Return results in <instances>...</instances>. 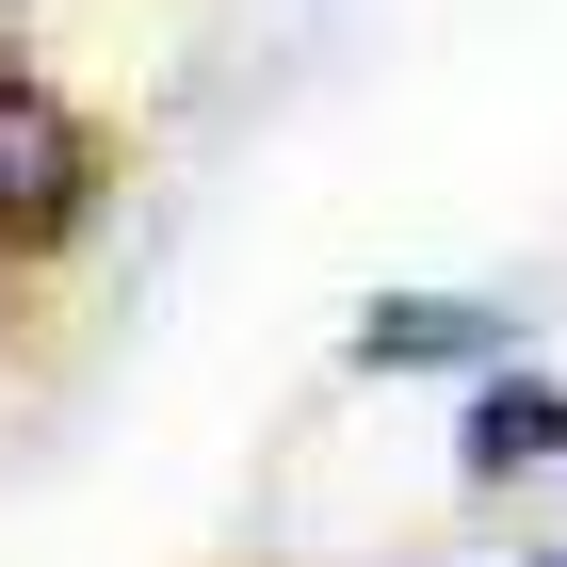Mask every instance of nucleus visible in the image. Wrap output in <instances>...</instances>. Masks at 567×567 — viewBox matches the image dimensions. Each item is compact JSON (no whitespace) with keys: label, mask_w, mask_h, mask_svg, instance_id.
<instances>
[{"label":"nucleus","mask_w":567,"mask_h":567,"mask_svg":"<svg viewBox=\"0 0 567 567\" xmlns=\"http://www.w3.org/2000/svg\"><path fill=\"white\" fill-rule=\"evenodd\" d=\"M82 195H97L82 114H65L49 82H17V65H0V244H49V227H82Z\"/></svg>","instance_id":"obj_1"},{"label":"nucleus","mask_w":567,"mask_h":567,"mask_svg":"<svg viewBox=\"0 0 567 567\" xmlns=\"http://www.w3.org/2000/svg\"><path fill=\"white\" fill-rule=\"evenodd\" d=\"M519 357V308H486V292H390V308H357V373H503Z\"/></svg>","instance_id":"obj_2"},{"label":"nucleus","mask_w":567,"mask_h":567,"mask_svg":"<svg viewBox=\"0 0 567 567\" xmlns=\"http://www.w3.org/2000/svg\"><path fill=\"white\" fill-rule=\"evenodd\" d=\"M454 471H471V486H519V471H567V390H551V373H519V357H503V373H486V390H471V422H454Z\"/></svg>","instance_id":"obj_3"},{"label":"nucleus","mask_w":567,"mask_h":567,"mask_svg":"<svg viewBox=\"0 0 567 567\" xmlns=\"http://www.w3.org/2000/svg\"><path fill=\"white\" fill-rule=\"evenodd\" d=\"M535 567H567V551H535Z\"/></svg>","instance_id":"obj_4"}]
</instances>
